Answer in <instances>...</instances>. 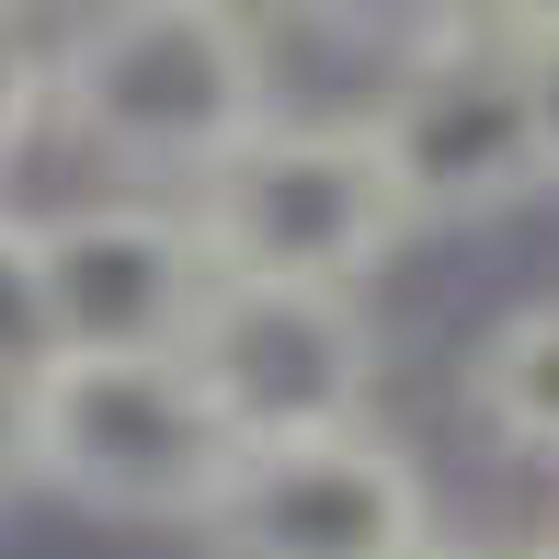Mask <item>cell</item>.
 Returning a JSON list of instances; mask_svg holds the SVG:
<instances>
[{
    "label": "cell",
    "instance_id": "30bf717a",
    "mask_svg": "<svg viewBox=\"0 0 559 559\" xmlns=\"http://www.w3.org/2000/svg\"><path fill=\"white\" fill-rule=\"evenodd\" d=\"M58 366V297H46V217L0 206V377Z\"/></svg>",
    "mask_w": 559,
    "mask_h": 559
},
{
    "label": "cell",
    "instance_id": "6da1fadb",
    "mask_svg": "<svg viewBox=\"0 0 559 559\" xmlns=\"http://www.w3.org/2000/svg\"><path fill=\"white\" fill-rule=\"evenodd\" d=\"M58 126L138 183H206L274 126L240 0H92L58 58Z\"/></svg>",
    "mask_w": 559,
    "mask_h": 559
},
{
    "label": "cell",
    "instance_id": "9c48e42d",
    "mask_svg": "<svg viewBox=\"0 0 559 559\" xmlns=\"http://www.w3.org/2000/svg\"><path fill=\"white\" fill-rule=\"evenodd\" d=\"M309 35H332V46H366V58H435V46L456 35H479L491 23V0H286Z\"/></svg>",
    "mask_w": 559,
    "mask_h": 559
},
{
    "label": "cell",
    "instance_id": "3957f363",
    "mask_svg": "<svg viewBox=\"0 0 559 559\" xmlns=\"http://www.w3.org/2000/svg\"><path fill=\"white\" fill-rule=\"evenodd\" d=\"M194 228H206L217 274H263V286H354L412 240V194H400L389 148L366 115H274L228 171L194 183Z\"/></svg>",
    "mask_w": 559,
    "mask_h": 559
},
{
    "label": "cell",
    "instance_id": "277c9868",
    "mask_svg": "<svg viewBox=\"0 0 559 559\" xmlns=\"http://www.w3.org/2000/svg\"><path fill=\"white\" fill-rule=\"evenodd\" d=\"M366 126H377V148H389L400 194H412V228H479V217H502V206H525V194L559 183L537 92H525V46L502 35V23L412 58L400 92Z\"/></svg>",
    "mask_w": 559,
    "mask_h": 559
},
{
    "label": "cell",
    "instance_id": "7c38bea8",
    "mask_svg": "<svg viewBox=\"0 0 559 559\" xmlns=\"http://www.w3.org/2000/svg\"><path fill=\"white\" fill-rule=\"evenodd\" d=\"M23 491H46L35 479V377H0V514Z\"/></svg>",
    "mask_w": 559,
    "mask_h": 559
},
{
    "label": "cell",
    "instance_id": "5b68a950",
    "mask_svg": "<svg viewBox=\"0 0 559 559\" xmlns=\"http://www.w3.org/2000/svg\"><path fill=\"white\" fill-rule=\"evenodd\" d=\"M435 491L389 435L332 423V435L251 445L206 514V559H435Z\"/></svg>",
    "mask_w": 559,
    "mask_h": 559
},
{
    "label": "cell",
    "instance_id": "ba28073f",
    "mask_svg": "<svg viewBox=\"0 0 559 559\" xmlns=\"http://www.w3.org/2000/svg\"><path fill=\"white\" fill-rule=\"evenodd\" d=\"M468 423L491 435L514 468H559V297H514L456 366Z\"/></svg>",
    "mask_w": 559,
    "mask_h": 559
},
{
    "label": "cell",
    "instance_id": "9a60e30c",
    "mask_svg": "<svg viewBox=\"0 0 559 559\" xmlns=\"http://www.w3.org/2000/svg\"><path fill=\"white\" fill-rule=\"evenodd\" d=\"M435 559H537V548H435Z\"/></svg>",
    "mask_w": 559,
    "mask_h": 559
},
{
    "label": "cell",
    "instance_id": "2e32d148",
    "mask_svg": "<svg viewBox=\"0 0 559 559\" xmlns=\"http://www.w3.org/2000/svg\"><path fill=\"white\" fill-rule=\"evenodd\" d=\"M537 559H559V514H548V525H537Z\"/></svg>",
    "mask_w": 559,
    "mask_h": 559
},
{
    "label": "cell",
    "instance_id": "8fae6325",
    "mask_svg": "<svg viewBox=\"0 0 559 559\" xmlns=\"http://www.w3.org/2000/svg\"><path fill=\"white\" fill-rule=\"evenodd\" d=\"M35 126H58V69L23 46V23H0V171L35 148Z\"/></svg>",
    "mask_w": 559,
    "mask_h": 559
},
{
    "label": "cell",
    "instance_id": "52a82bcc",
    "mask_svg": "<svg viewBox=\"0 0 559 559\" xmlns=\"http://www.w3.org/2000/svg\"><path fill=\"white\" fill-rule=\"evenodd\" d=\"M46 297H58V354H183L217 297V251L194 206H104L46 217Z\"/></svg>",
    "mask_w": 559,
    "mask_h": 559
},
{
    "label": "cell",
    "instance_id": "8992f818",
    "mask_svg": "<svg viewBox=\"0 0 559 559\" xmlns=\"http://www.w3.org/2000/svg\"><path fill=\"white\" fill-rule=\"evenodd\" d=\"M194 366L228 400L251 445L286 435H332V423H366L377 389V320L354 286H263V274H217L206 320H194Z\"/></svg>",
    "mask_w": 559,
    "mask_h": 559
},
{
    "label": "cell",
    "instance_id": "7a4b0ae2",
    "mask_svg": "<svg viewBox=\"0 0 559 559\" xmlns=\"http://www.w3.org/2000/svg\"><path fill=\"white\" fill-rule=\"evenodd\" d=\"M251 468L194 354H58L35 377V479L92 525H194Z\"/></svg>",
    "mask_w": 559,
    "mask_h": 559
},
{
    "label": "cell",
    "instance_id": "5bb4252c",
    "mask_svg": "<svg viewBox=\"0 0 559 559\" xmlns=\"http://www.w3.org/2000/svg\"><path fill=\"white\" fill-rule=\"evenodd\" d=\"M502 35H559V0H491Z\"/></svg>",
    "mask_w": 559,
    "mask_h": 559
},
{
    "label": "cell",
    "instance_id": "4fadbf2b",
    "mask_svg": "<svg viewBox=\"0 0 559 559\" xmlns=\"http://www.w3.org/2000/svg\"><path fill=\"white\" fill-rule=\"evenodd\" d=\"M525 46V92H537V126H548V160H559V35H514Z\"/></svg>",
    "mask_w": 559,
    "mask_h": 559
},
{
    "label": "cell",
    "instance_id": "e0dca14e",
    "mask_svg": "<svg viewBox=\"0 0 559 559\" xmlns=\"http://www.w3.org/2000/svg\"><path fill=\"white\" fill-rule=\"evenodd\" d=\"M23 12H35V0H0V23H23Z\"/></svg>",
    "mask_w": 559,
    "mask_h": 559
}]
</instances>
